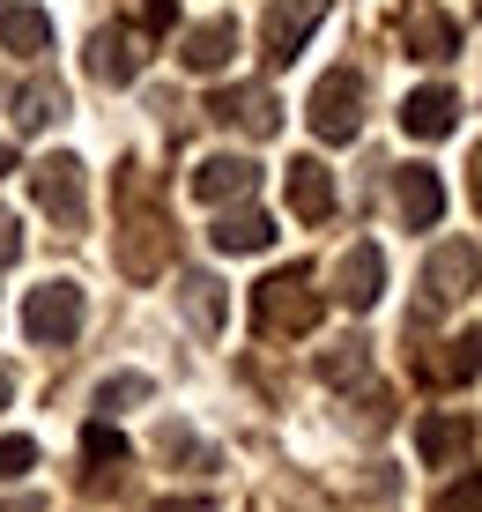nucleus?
I'll return each mask as SVG.
<instances>
[{
	"instance_id": "nucleus-3",
	"label": "nucleus",
	"mask_w": 482,
	"mask_h": 512,
	"mask_svg": "<svg viewBox=\"0 0 482 512\" xmlns=\"http://www.w3.org/2000/svg\"><path fill=\"white\" fill-rule=\"evenodd\" d=\"M30 193H38V208L60 231H82V216H89V171L75 164V156H38L30 164Z\"/></svg>"
},
{
	"instance_id": "nucleus-29",
	"label": "nucleus",
	"mask_w": 482,
	"mask_h": 512,
	"mask_svg": "<svg viewBox=\"0 0 482 512\" xmlns=\"http://www.w3.org/2000/svg\"><path fill=\"white\" fill-rule=\"evenodd\" d=\"M15 260H23V223L0 208V268H15Z\"/></svg>"
},
{
	"instance_id": "nucleus-21",
	"label": "nucleus",
	"mask_w": 482,
	"mask_h": 512,
	"mask_svg": "<svg viewBox=\"0 0 482 512\" xmlns=\"http://www.w3.org/2000/svg\"><path fill=\"white\" fill-rule=\"evenodd\" d=\"M60 112H67V97H60V82H23L15 90V127L23 134H45V127H60Z\"/></svg>"
},
{
	"instance_id": "nucleus-9",
	"label": "nucleus",
	"mask_w": 482,
	"mask_h": 512,
	"mask_svg": "<svg viewBox=\"0 0 482 512\" xmlns=\"http://www.w3.org/2000/svg\"><path fill=\"white\" fill-rule=\"evenodd\" d=\"M334 297H342L349 312H371L386 297V253L379 245H349L342 268H334Z\"/></svg>"
},
{
	"instance_id": "nucleus-2",
	"label": "nucleus",
	"mask_w": 482,
	"mask_h": 512,
	"mask_svg": "<svg viewBox=\"0 0 482 512\" xmlns=\"http://www.w3.org/2000/svg\"><path fill=\"white\" fill-rule=\"evenodd\" d=\"M119 268H127L134 282H149V275H164V260H171V223L156 216H141V186H134V164H127V179H119Z\"/></svg>"
},
{
	"instance_id": "nucleus-13",
	"label": "nucleus",
	"mask_w": 482,
	"mask_h": 512,
	"mask_svg": "<svg viewBox=\"0 0 482 512\" xmlns=\"http://www.w3.org/2000/svg\"><path fill=\"white\" fill-rule=\"evenodd\" d=\"M475 275H482V253H475L468 238L438 245V253H431V268H423V282H431V297H438V305H453V297H468V290H475Z\"/></svg>"
},
{
	"instance_id": "nucleus-17",
	"label": "nucleus",
	"mask_w": 482,
	"mask_h": 512,
	"mask_svg": "<svg viewBox=\"0 0 482 512\" xmlns=\"http://www.w3.org/2000/svg\"><path fill=\"white\" fill-rule=\"evenodd\" d=\"M208 245H216V253H267V245H275V216H260V208L238 201L230 216H216Z\"/></svg>"
},
{
	"instance_id": "nucleus-27",
	"label": "nucleus",
	"mask_w": 482,
	"mask_h": 512,
	"mask_svg": "<svg viewBox=\"0 0 482 512\" xmlns=\"http://www.w3.org/2000/svg\"><path fill=\"white\" fill-rule=\"evenodd\" d=\"M30 468H38V446H30L23 431H8L0 438V483H15V475H30Z\"/></svg>"
},
{
	"instance_id": "nucleus-22",
	"label": "nucleus",
	"mask_w": 482,
	"mask_h": 512,
	"mask_svg": "<svg viewBox=\"0 0 482 512\" xmlns=\"http://www.w3.org/2000/svg\"><path fill=\"white\" fill-rule=\"evenodd\" d=\"M401 38H408V52H416V60H453V52H460V30L445 23L438 8H416Z\"/></svg>"
},
{
	"instance_id": "nucleus-23",
	"label": "nucleus",
	"mask_w": 482,
	"mask_h": 512,
	"mask_svg": "<svg viewBox=\"0 0 482 512\" xmlns=\"http://www.w3.org/2000/svg\"><path fill=\"white\" fill-rule=\"evenodd\" d=\"M82 461H97V490H112V468L127 461V438L112 431V416H97V423L82 431Z\"/></svg>"
},
{
	"instance_id": "nucleus-20",
	"label": "nucleus",
	"mask_w": 482,
	"mask_h": 512,
	"mask_svg": "<svg viewBox=\"0 0 482 512\" xmlns=\"http://www.w3.org/2000/svg\"><path fill=\"white\" fill-rule=\"evenodd\" d=\"M438 386H468V379H482V327H468V334H453V342L438 349L431 364H423Z\"/></svg>"
},
{
	"instance_id": "nucleus-36",
	"label": "nucleus",
	"mask_w": 482,
	"mask_h": 512,
	"mask_svg": "<svg viewBox=\"0 0 482 512\" xmlns=\"http://www.w3.org/2000/svg\"><path fill=\"white\" fill-rule=\"evenodd\" d=\"M475 15H482V0H475Z\"/></svg>"
},
{
	"instance_id": "nucleus-8",
	"label": "nucleus",
	"mask_w": 482,
	"mask_h": 512,
	"mask_svg": "<svg viewBox=\"0 0 482 512\" xmlns=\"http://www.w3.org/2000/svg\"><path fill=\"white\" fill-rule=\"evenodd\" d=\"M82 67H89V82H104V90H127V82L141 75V38H134V30H119V23H104L97 38H89Z\"/></svg>"
},
{
	"instance_id": "nucleus-10",
	"label": "nucleus",
	"mask_w": 482,
	"mask_h": 512,
	"mask_svg": "<svg viewBox=\"0 0 482 512\" xmlns=\"http://www.w3.org/2000/svg\"><path fill=\"white\" fill-rule=\"evenodd\" d=\"M208 112H216L223 127L260 134V141L282 127V104H275V90H267V82H245V90H216V97H208Z\"/></svg>"
},
{
	"instance_id": "nucleus-1",
	"label": "nucleus",
	"mask_w": 482,
	"mask_h": 512,
	"mask_svg": "<svg viewBox=\"0 0 482 512\" xmlns=\"http://www.w3.org/2000/svg\"><path fill=\"white\" fill-rule=\"evenodd\" d=\"M319 312H327V297L312 290L305 268H282V275L253 282V327L260 334H312Z\"/></svg>"
},
{
	"instance_id": "nucleus-24",
	"label": "nucleus",
	"mask_w": 482,
	"mask_h": 512,
	"mask_svg": "<svg viewBox=\"0 0 482 512\" xmlns=\"http://www.w3.org/2000/svg\"><path fill=\"white\" fill-rule=\"evenodd\" d=\"M364 372H371V349L364 342H334L327 357H319V379H327V386H356Z\"/></svg>"
},
{
	"instance_id": "nucleus-31",
	"label": "nucleus",
	"mask_w": 482,
	"mask_h": 512,
	"mask_svg": "<svg viewBox=\"0 0 482 512\" xmlns=\"http://www.w3.org/2000/svg\"><path fill=\"white\" fill-rule=\"evenodd\" d=\"M149 512H216V498H156Z\"/></svg>"
},
{
	"instance_id": "nucleus-6",
	"label": "nucleus",
	"mask_w": 482,
	"mask_h": 512,
	"mask_svg": "<svg viewBox=\"0 0 482 512\" xmlns=\"http://www.w3.org/2000/svg\"><path fill=\"white\" fill-rule=\"evenodd\" d=\"M319 23H327V0H267V15H260V52H267V67H290Z\"/></svg>"
},
{
	"instance_id": "nucleus-12",
	"label": "nucleus",
	"mask_w": 482,
	"mask_h": 512,
	"mask_svg": "<svg viewBox=\"0 0 482 512\" xmlns=\"http://www.w3.org/2000/svg\"><path fill=\"white\" fill-rule=\"evenodd\" d=\"M230 52H238V23H230V15H208V23H193L186 38H178V60H186L193 75H223Z\"/></svg>"
},
{
	"instance_id": "nucleus-15",
	"label": "nucleus",
	"mask_w": 482,
	"mask_h": 512,
	"mask_svg": "<svg viewBox=\"0 0 482 512\" xmlns=\"http://www.w3.org/2000/svg\"><path fill=\"white\" fill-rule=\"evenodd\" d=\"M453 119H460V97L438 90V82L408 90V104H401V127L416 134V141H445V134H453Z\"/></svg>"
},
{
	"instance_id": "nucleus-35",
	"label": "nucleus",
	"mask_w": 482,
	"mask_h": 512,
	"mask_svg": "<svg viewBox=\"0 0 482 512\" xmlns=\"http://www.w3.org/2000/svg\"><path fill=\"white\" fill-rule=\"evenodd\" d=\"M8 394H15V379H8V372H0V409H8Z\"/></svg>"
},
{
	"instance_id": "nucleus-33",
	"label": "nucleus",
	"mask_w": 482,
	"mask_h": 512,
	"mask_svg": "<svg viewBox=\"0 0 482 512\" xmlns=\"http://www.w3.org/2000/svg\"><path fill=\"white\" fill-rule=\"evenodd\" d=\"M475 208H482V149H475Z\"/></svg>"
},
{
	"instance_id": "nucleus-25",
	"label": "nucleus",
	"mask_w": 482,
	"mask_h": 512,
	"mask_svg": "<svg viewBox=\"0 0 482 512\" xmlns=\"http://www.w3.org/2000/svg\"><path fill=\"white\" fill-rule=\"evenodd\" d=\"M141 401H149V379L141 372H119V379L97 386V416H127V409H141Z\"/></svg>"
},
{
	"instance_id": "nucleus-16",
	"label": "nucleus",
	"mask_w": 482,
	"mask_h": 512,
	"mask_svg": "<svg viewBox=\"0 0 482 512\" xmlns=\"http://www.w3.org/2000/svg\"><path fill=\"white\" fill-rule=\"evenodd\" d=\"M468 446H475V423L468 416H423L416 423V453L431 468H460V461H468Z\"/></svg>"
},
{
	"instance_id": "nucleus-5",
	"label": "nucleus",
	"mask_w": 482,
	"mask_h": 512,
	"mask_svg": "<svg viewBox=\"0 0 482 512\" xmlns=\"http://www.w3.org/2000/svg\"><path fill=\"white\" fill-rule=\"evenodd\" d=\"M23 334L38 349H67L82 334V290L75 282H38V290L23 297Z\"/></svg>"
},
{
	"instance_id": "nucleus-34",
	"label": "nucleus",
	"mask_w": 482,
	"mask_h": 512,
	"mask_svg": "<svg viewBox=\"0 0 482 512\" xmlns=\"http://www.w3.org/2000/svg\"><path fill=\"white\" fill-rule=\"evenodd\" d=\"M8 171H15V156H8V141H0V179H8Z\"/></svg>"
},
{
	"instance_id": "nucleus-18",
	"label": "nucleus",
	"mask_w": 482,
	"mask_h": 512,
	"mask_svg": "<svg viewBox=\"0 0 482 512\" xmlns=\"http://www.w3.org/2000/svg\"><path fill=\"white\" fill-rule=\"evenodd\" d=\"M178 305H186L193 334H223V320H230V297H223L216 275H186V282H178Z\"/></svg>"
},
{
	"instance_id": "nucleus-32",
	"label": "nucleus",
	"mask_w": 482,
	"mask_h": 512,
	"mask_svg": "<svg viewBox=\"0 0 482 512\" xmlns=\"http://www.w3.org/2000/svg\"><path fill=\"white\" fill-rule=\"evenodd\" d=\"M0 512H45V498L30 490V498H0Z\"/></svg>"
},
{
	"instance_id": "nucleus-19",
	"label": "nucleus",
	"mask_w": 482,
	"mask_h": 512,
	"mask_svg": "<svg viewBox=\"0 0 482 512\" xmlns=\"http://www.w3.org/2000/svg\"><path fill=\"white\" fill-rule=\"evenodd\" d=\"M0 45H8L15 60H38V52L52 45V23L38 8H23V0H0Z\"/></svg>"
},
{
	"instance_id": "nucleus-26",
	"label": "nucleus",
	"mask_w": 482,
	"mask_h": 512,
	"mask_svg": "<svg viewBox=\"0 0 482 512\" xmlns=\"http://www.w3.org/2000/svg\"><path fill=\"white\" fill-rule=\"evenodd\" d=\"M149 446L164 453V461H193V468L208 461V453H201V438H193V431H186L178 416H171V423H156V438H149Z\"/></svg>"
},
{
	"instance_id": "nucleus-7",
	"label": "nucleus",
	"mask_w": 482,
	"mask_h": 512,
	"mask_svg": "<svg viewBox=\"0 0 482 512\" xmlns=\"http://www.w3.org/2000/svg\"><path fill=\"white\" fill-rule=\"evenodd\" d=\"M253 186H260L253 156H201L193 164V201L201 208H238V201H253Z\"/></svg>"
},
{
	"instance_id": "nucleus-11",
	"label": "nucleus",
	"mask_w": 482,
	"mask_h": 512,
	"mask_svg": "<svg viewBox=\"0 0 482 512\" xmlns=\"http://www.w3.org/2000/svg\"><path fill=\"white\" fill-rule=\"evenodd\" d=\"M394 208H401L408 231H431V223L445 216V186H438V171H431V164H401V171H394Z\"/></svg>"
},
{
	"instance_id": "nucleus-4",
	"label": "nucleus",
	"mask_w": 482,
	"mask_h": 512,
	"mask_svg": "<svg viewBox=\"0 0 482 512\" xmlns=\"http://www.w3.org/2000/svg\"><path fill=\"white\" fill-rule=\"evenodd\" d=\"M312 134L327 141V149H342V141H356V127H364V82L349 75V67H334V75L312 82Z\"/></svg>"
},
{
	"instance_id": "nucleus-28",
	"label": "nucleus",
	"mask_w": 482,
	"mask_h": 512,
	"mask_svg": "<svg viewBox=\"0 0 482 512\" xmlns=\"http://www.w3.org/2000/svg\"><path fill=\"white\" fill-rule=\"evenodd\" d=\"M431 512H482V475H460V483H445Z\"/></svg>"
},
{
	"instance_id": "nucleus-14",
	"label": "nucleus",
	"mask_w": 482,
	"mask_h": 512,
	"mask_svg": "<svg viewBox=\"0 0 482 512\" xmlns=\"http://www.w3.org/2000/svg\"><path fill=\"white\" fill-rule=\"evenodd\" d=\"M282 186H290V208H297L305 223H327V216H334V179H327V164H319V156H290Z\"/></svg>"
},
{
	"instance_id": "nucleus-30",
	"label": "nucleus",
	"mask_w": 482,
	"mask_h": 512,
	"mask_svg": "<svg viewBox=\"0 0 482 512\" xmlns=\"http://www.w3.org/2000/svg\"><path fill=\"white\" fill-rule=\"evenodd\" d=\"M141 23H149V30H171V23H178V0H141Z\"/></svg>"
}]
</instances>
